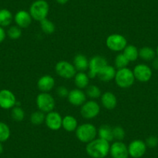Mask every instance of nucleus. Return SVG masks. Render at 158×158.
<instances>
[{
  "label": "nucleus",
  "mask_w": 158,
  "mask_h": 158,
  "mask_svg": "<svg viewBox=\"0 0 158 158\" xmlns=\"http://www.w3.org/2000/svg\"><path fill=\"white\" fill-rule=\"evenodd\" d=\"M36 104L38 109L44 113L54 111L55 108V100L49 92H40L36 98Z\"/></svg>",
  "instance_id": "nucleus-6"
},
{
  "label": "nucleus",
  "mask_w": 158,
  "mask_h": 158,
  "mask_svg": "<svg viewBox=\"0 0 158 158\" xmlns=\"http://www.w3.org/2000/svg\"><path fill=\"white\" fill-rule=\"evenodd\" d=\"M11 117L16 122H21L25 118V112L20 106H16L12 109Z\"/></svg>",
  "instance_id": "nucleus-32"
},
{
  "label": "nucleus",
  "mask_w": 158,
  "mask_h": 158,
  "mask_svg": "<svg viewBox=\"0 0 158 158\" xmlns=\"http://www.w3.org/2000/svg\"><path fill=\"white\" fill-rule=\"evenodd\" d=\"M73 65L77 71H85L89 69V60L82 54H77L73 59Z\"/></svg>",
  "instance_id": "nucleus-20"
},
{
  "label": "nucleus",
  "mask_w": 158,
  "mask_h": 158,
  "mask_svg": "<svg viewBox=\"0 0 158 158\" xmlns=\"http://www.w3.org/2000/svg\"><path fill=\"white\" fill-rule=\"evenodd\" d=\"M77 139L83 143H89L95 139L98 135V130L95 125L92 123H83L77 127L75 130Z\"/></svg>",
  "instance_id": "nucleus-2"
},
{
  "label": "nucleus",
  "mask_w": 158,
  "mask_h": 158,
  "mask_svg": "<svg viewBox=\"0 0 158 158\" xmlns=\"http://www.w3.org/2000/svg\"><path fill=\"white\" fill-rule=\"evenodd\" d=\"M3 145H2V143H0V155L2 154V152H3Z\"/></svg>",
  "instance_id": "nucleus-40"
},
{
  "label": "nucleus",
  "mask_w": 158,
  "mask_h": 158,
  "mask_svg": "<svg viewBox=\"0 0 158 158\" xmlns=\"http://www.w3.org/2000/svg\"><path fill=\"white\" fill-rule=\"evenodd\" d=\"M89 80H90V77L85 71H77L74 77V85L77 89H81V90L86 89L89 85Z\"/></svg>",
  "instance_id": "nucleus-21"
},
{
  "label": "nucleus",
  "mask_w": 158,
  "mask_h": 158,
  "mask_svg": "<svg viewBox=\"0 0 158 158\" xmlns=\"http://www.w3.org/2000/svg\"><path fill=\"white\" fill-rule=\"evenodd\" d=\"M67 98L70 104L74 106H77V107L81 106L87 101V96H86L85 92L79 89H74L69 91Z\"/></svg>",
  "instance_id": "nucleus-15"
},
{
  "label": "nucleus",
  "mask_w": 158,
  "mask_h": 158,
  "mask_svg": "<svg viewBox=\"0 0 158 158\" xmlns=\"http://www.w3.org/2000/svg\"><path fill=\"white\" fill-rule=\"evenodd\" d=\"M123 54L128 59L130 62H134L139 57V50L133 44H127L125 49L123 51Z\"/></svg>",
  "instance_id": "nucleus-24"
},
{
  "label": "nucleus",
  "mask_w": 158,
  "mask_h": 158,
  "mask_svg": "<svg viewBox=\"0 0 158 158\" xmlns=\"http://www.w3.org/2000/svg\"><path fill=\"white\" fill-rule=\"evenodd\" d=\"M46 114L41 111H36L33 112L30 115V122L34 126H40L44 123L45 121Z\"/></svg>",
  "instance_id": "nucleus-30"
},
{
  "label": "nucleus",
  "mask_w": 158,
  "mask_h": 158,
  "mask_svg": "<svg viewBox=\"0 0 158 158\" xmlns=\"http://www.w3.org/2000/svg\"><path fill=\"white\" fill-rule=\"evenodd\" d=\"M11 135L10 127L6 123L0 122V143L8 140Z\"/></svg>",
  "instance_id": "nucleus-31"
},
{
  "label": "nucleus",
  "mask_w": 158,
  "mask_h": 158,
  "mask_svg": "<svg viewBox=\"0 0 158 158\" xmlns=\"http://www.w3.org/2000/svg\"><path fill=\"white\" fill-rule=\"evenodd\" d=\"M86 96L92 100H95L97 98H100L102 95V91L98 86L95 85H89L85 89Z\"/></svg>",
  "instance_id": "nucleus-28"
},
{
  "label": "nucleus",
  "mask_w": 158,
  "mask_h": 158,
  "mask_svg": "<svg viewBox=\"0 0 158 158\" xmlns=\"http://www.w3.org/2000/svg\"><path fill=\"white\" fill-rule=\"evenodd\" d=\"M147 147L145 142L141 139H133L128 146L129 155L132 158H140L147 152Z\"/></svg>",
  "instance_id": "nucleus-11"
},
{
  "label": "nucleus",
  "mask_w": 158,
  "mask_h": 158,
  "mask_svg": "<svg viewBox=\"0 0 158 158\" xmlns=\"http://www.w3.org/2000/svg\"><path fill=\"white\" fill-rule=\"evenodd\" d=\"M98 138L108 141L109 143L114 140L113 138V132H112V127L109 125L105 124L102 125L98 129Z\"/></svg>",
  "instance_id": "nucleus-23"
},
{
  "label": "nucleus",
  "mask_w": 158,
  "mask_h": 158,
  "mask_svg": "<svg viewBox=\"0 0 158 158\" xmlns=\"http://www.w3.org/2000/svg\"><path fill=\"white\" fill-rule=\"evenodd\" d=\"M13 13L7 9L0 10V27H6L12 23L13 20Z\"/></svg>",
  "instance_id": "nucleus-26"
},
{
  "label": "nucleus",
  "mask_w": 158,
  "mask_h": 158,
  "mask_svg": "<svg viewBox=\"0 0 158 158\" xmlns=\"http://www.w3.org/2000/svg\"><path fill=\"white\" fill-rule=\"evenodd\" d=\"M129 64H130V61L123 53L117 54L114 59V67L116 70L127 68Z\"/></svg>",
  "instance_id": "nucleus-29"
},
{
  "label": "nucleus",
  "mask_w": 158,
  "mask_h": 158,
  "mask_svg": "<svg viewBox=\"0 0 158 158\" xmlns=\"http://www.w3.org/2000/svg\"><path fill=\"white\" fill-rule=\"evenodd\" d=\"M50 6L46 0H36L31 4L29 13L34 20L40 22L49 14Z\"/></svg>",
  "instance_id": "nucleus-3"
},
{
  "label": "nucleus",
  "mask_w": 158,
  "mask_h": 158,
  "mask_svg": "<svg viewBox=\"0 0 158 158\" xmlns=\"http://www.w3.org/2000/svg\"><path fill=\"white\" fill-rule=\"evenodd\" d=\"M116 71L117 70L115 69V67L108 64L98 72L97 77H98L100 81H104V82H109V81L114 80Z\"/></svg>",
  "instance_id": "nucleus-19"
},
{
  "label": "nucleus",
  "mask_w": 158,
  "mask_h": 158,
  "mask_svg": "<svg viewBox=\"0 0 158 158\" xmlns=\"http://www.w3.org/2000/svg\"><path fill=\"white\" fill-rule=\"evenodd\" d=\"M78 127L77 118L71 115H67L62 119V128L67 132H75Z\"/></svg>",
  "instance_id": "nucleus-22"
},
{
  "label": "nucleus",
  "mask_w": 158,
  "mask_h": 158,
  "mask_svg": "<svg viewBox=\"0 0 158 158\" xmlns=\"http://www.w3.org/2000/svg\"><path fill=\"white\" fill-rule=\"evenodd\" d=\"M108 65L107 60L106 57L100 55H96L92 57L89 60V72L87 73L90 78H95L97 77L98 72L102 69L104 67Z\"/></svg>",
  "instance_id": "nucleus-9"
},
{
  "label": "nucleus",
  "mask_w": 158,
  "mask_h": 158,
  "mask_svg": "<svg viewBox=\"0 0 158 158\" xmlns=\"http://www.w3.org/2000/svg\"><path fill=\"white\" fill-rule=\"evenodd\" d=\"M114 80L118 87L121 89H129L133 85L136 79L133 71L130 68H125L117 70Z\"/></svg>",
  "instance_id": "nucleus-4"
},
{
  "label": "nucleus",
  "mask_w": 158,
  "mask_h": 158,
  "mask_svg": "<svg viewBox=\"0 0 158 158\" xmlns=\"http://www.w3.org/2000/svg\"><path fill=\"white\" fill-rule=\"evenodd\" d=\"M109 154L112 158H128V146L123 141H115L110 145Z\"/></svg>",
  "instance_id": "nucleus-14"
},
{
  "label": "nucleus",
  "mask_w": 158,
  "mask_h": 158,
  "mask_svg": "<svg viewBox=\"0 0 158 158\" xmlns=\"http://www.w3.org/2000/svg\"><path fill=\"white\" fill-rule=\"evenodd\" d=\"M152 67L153 69L158 70V57H156L152 60Z\"/></svg>",
  "instance_id": "nucleus-38"
},
{
  "label": "nucleus",
  "mask_w": 158,
  "mask_h": 158,
  "mask_svg": "<svg viewBox=\"0 0 158 158\" xmlns=\"http://www.w3.org/2000/svg\"><path fill=\"white\" fill-rule=\"evenodd\" d=\"M106 158H109V157H106ZM111 158H112V157H111Z\"/></svg>",
  "instance_id": "nucleus-42"
},
{
  "label": "nucleus",
  "mask_w": 158,
  "mask_h": 158,
  "mask_svg": "<svg viewBox=\"0 0 158 158\" xmlns=\"http://www.w3.org/2000/svg\"><path fill=\"white\" fill-rule=\"evenodd\" d=\"M13 20L16 23V26L21 29H25L30 27L33 18L28 11L26 10H19L15 14Z\"/></svg>",
  "instance_id": "nucleus-16"
},
{
  "label": "nucleus",
  "mask_w": 158,
  "mask_h": 158,
  "mask_svg": "<svg viewBox=\"0 0 158 158\" xmlns=\"http://www.w3.org/2000/svg\"><path fill=\"white\" fill-rule=\"evenodd\" d=\"M100 110L101 108L99 104L95 100L91 99L89 101H86L81 106L80 112L81 116L85 119H92L98 116L100 113Z\"/></svg>",
  "instance_id": "nucleus-8"
},
{
  "label": "nucleus",
  "mask_w": 158,
  "mask_h": 158,
  "mask_svg": "<svg viewBox=\"0 0 158 158\" xmlns=\"http://www.w3.org/2000/svg\"><path fill=\"white\" fill-rule=\"evenodd\" d=\"M16 98L12 91L9 89L0 90V108L12 109L16 105Z\"/></svg>",
  "instance_id": "nucleus-12"
},
{
  "label": "nucleus",
  "mask_w": 158,
  "mask_h": 158,
  "mask_svg": "<svg viewBox=\"0 0 158 158\" xmlns=\"http://www.w3.org/2000/svg\"><path fill=\"white\" fill-rule=\"evenodd\" d=\"M55 72L59 77L64 79L74 78L77 72L73 64L67 60H60L55 65Z\"/></svg>",
  "instance_id": "nucleus-7"
},
{
  "label": "nucleus",
  "mask_w": 158,
  "mask_h": 158,
  "mask_svg": "<svg viewBox=\"0 0 158 158\" xmlns=\"http://www.w3.org/2000/svg\"><path fill=\"white\" fill-rule=\"evenodd\" d=\"M62 119L63 117L59 112L52 111L46 114L44 123L52 131H57L62 127Z\"/></svg>",
  "instance_id": "nucleus-13"
},
{
  "label": "nucleus",
  "mask_w": 158,
  "mask_h": 158,
  "mask_svg": "<svg viewBox=\"0 0 158 158\" xmlns=\"http://www.w3.org/2000/svg\"><path fill=\"white\" fill-rule=\"evenodd\" d=\"M56 93H57V96H58L59 98H68L69 90H68L65 86H59L57 89V90H56Z\"/></svg>",
  "instance_id": "nucleus-36"
},
{
  "label": "nucleus",
  "mask_w": 158,
  "mask_h": 158,
  "mask_svg": "<svg viewBox=\"0 0 158 158\" xmlns=\"http://www.w3.org/2000/svg\"><path fill=\"white\" fill-rule=\"evenodd\" d=\"M56 2L60 5H64V4L68 3L69 2V0H56Z\"/></svg>",
  "instance_id": "nucleus-39"
},
{
  "label": "nucleus",
  "mask_w": 158,
  "mask_h": 158,
  "mask_svg": "<svg viewBox=\"0 0 158 158\" xmlns=\"http://www.w3.org/2000/svg\"><path fill=\"white\" fill-rule=\"evenodd\" d=\"M157 102H158V97H157Z\"/></svg>",
  "instance_id": "nucleus-43"
},
{
  "label": "nucleus",
  "mask_w": 158,
  "mask_h": 158,
  "mask_svg": "<svg viewBox=\"0 0 158 158\" xmlns=\"http://www.w3.org/2000/svg\"><path fill=\"white\" fill-rule=\"evenodd\" d=\"M55 85V80L49 74L41 76L38 79L37 88L41 92H49L52 90Z\"/></svg>",
  "instance_id": "nucleus-17"
},
{
  "label": "nucleus",
  "mask_w": 158,
  "mask_h": 158,
  "mask_svg": "<svg viewBox=\"0 0 158 158\" xmlns=\"http://www.w3.org/2000/svg\"><path fill=\"white\" fill-rule=\"evenodd\" d=\"M100 98H101L102 106L106 109L112 110V109H114L116 107L117 98L113 92L107 91V92L102 94Z\"/></svg>",
  "instance_id": "nucleus-18"
},
{
  "label": "nucleus",
  "mask_w": 158,
  "mask_h": 158,
  "mask_svg": "<svg viewBox=\"0 0 158 158\" xmlns=\"http://www.w3.org/2000/svg\"><path fill=\"white\" fill-rule=\"evenodd\" d=\"M156 56L158 57V46H157V48H156Z\"/></svg>",
  "instance_id": "nucleus-41"
},
{
  "label": "nucleus",
  "mask_w": 158,
  "mask_h": 158,
  "mask_svg": "<svg viewBox=\"0 0 158 158\" xmlns=\"http://www.w3.org/2000/svg\"><path fill=\"white\" fill-rule=\"evenodd\" d=\"M40 23V27L42 31L45 33V34H52L55 31V24L52 22L51 20L48 19V18L43 19Z\"/></svg>",
  "instance_id": "nucleus-27"
},
{
  "label": "nucleus",
  "mask_w": 158,
  "mask_h": 158,
  "mask_svg": "<svg viewBox=\"0 0 158 158\" xmlns=\"http://www.w3.org/2000/svg\"><path fill=\"white\" fill-rule=\"evenodd\" d=\"M6 36V32L4 30V27H0V44H2L5 40Z\"/></svg>",
  "instance_id": "nucleus-37"
},
{
  "label": "nucleus",
  "mask_w": 158,
  "mask_h": 158,
  "mask_svg": "<svg viewBox=\"0 0 158 158\" xmlns=\"http://www.w3.org/2000/svg\"><path fill=\"white\" fill-rule=\"evenodd\" d=\"M86 153L92 158H106L109 154L110 143L101 138H95L87 143Z\"/></svg>",
  "instance_id": "nucleus-1"
},
{
  "label": "nucleus",
  "mask_w": 158,
  "mask_h": 158,
  "mask_svg": "<svg viewBox=\"0 0 158 158\" xmlns=\"http://www.w3.org/2000/svg\"><path fill=\"white\" fill-rule=\"evenodd\" d=\"M156 55V51L150 47H143L139 50V57L144 61H152Z\"/></svg>",
  "instance_id": "nucleus-25"
},
{
  "label": "nucleus",
  "mask_w": 158,
  "mask_h": 158,
  "mask_svg": "<svg viewBox=\"0 0 158 158\" xmlns=\"http://www.w3.org/2000/svg\"><path fill=\"white\" fill-rule=\"evenodd\" d=\"M6 35L12 40H17L22 36V29L18 26H12L8 29Z\"/></svg>",
  "instance_id": "nucleus-33"
},
{
  "label": "nucleus",
  "mask_w": 158,
  "mask_h": 158,
  "mask_svg": "<svg viewBox=\"0 0 158 158\" xmlns=\"http://www.w3.org/2000/svg\"><path fill=\"white\" fill-rule=\"evenodd\" d=\"M144 142L149 148H155L158 145V138L154 136H150L146 139Z\"/></svg>",
  "instance_id": "nucleus-35"
},
{
  "label": "nucleus",
  "mask_w": 158,
  "mask_h": 158,
  "mask_svg": "<svg viewBox=\"0 0 158 158\" xmlns=\"http://www.w3.org/2000/svg\"><path fill=\"white\" fill-rule=\"evenodd\" d=\"M135 79L139 82H147L151 79L153 72L152 69L145 64H139L136 65L133 70Z\"/></svg>",
  "instance_id": "nucleus-10"
},
{
  "label": "nucleus",
  "mask_w": 158,
  "mask_h": 158,
  "mask_svg": "<svg viewBox=\"0 0 158 158\" xmlns=\"http://www.w3.org/2000/svg\"><path fill=\"white\" fill-rule=\"evenodd\" d=\"M113 138L115 141H123L126 136V132L124 129L120 126L112 127Z\"/></svg>",
  "instance_id": "nucleus-34"
},
{
  "label": "nucleus",
  "mask_w": 158,
  "mask_h": 158,
  "mask_svg": "<svg viewBox=\"0 0 158 158\" xmlns=\"http://www.w3.org/2000/svg\"><path fill=\"white\" fill-rule=\"evenodd\" d=\"M106 44L108 49L114 52H121L127 46V40L123 35L112 33L106 38Z\"/></svg>",
  "instance_id": "nucleus-5"
}]
</instances>
